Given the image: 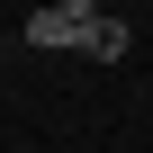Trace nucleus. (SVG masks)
<instances>
[{"mask_svg":"<svg viewBox=\"0 0 153 153\" xmlns=\"http://www.w3.org/2000/svg\"><path fill=\"white\" fill-rule=\"evenodd\" d=\"M99 18H108V9H90V0H45V9H27V18H18V36H27V45H45V54H90Z\"/></svg>","mask_w":153,"mask_h":153,"instance_id":"f257e3e1","label":"nucleus"},{"mask_svg":"<svg viewBox=\"0 0 153 153\" xmlns=\"http://www.w3.org/2000/svg\"><path fill=\"white\" fill-rule=\"evenodd\" d=\"M90 63H126V18H117V9L99 18V36H90Z\"/></svg>","mask_w":153,"mask_h":153,"instance_id":"f03ea898","label":"nucleus"}]
</instances>
